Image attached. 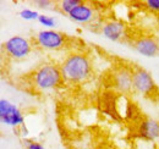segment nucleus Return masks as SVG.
<instances>
[{
	"label": "nucleus",
	"instance_id": "1",
	"mask_svg": "<svg viewBox=\"0 0 159 149\" xmlns=\"http://www.w3.org/2000/svg\"><path fill=\"white\" fill-rule=\"evenodd\" d=\"M62 79L67 83H82L92 74V64L84 53H70L59 65Z\"/></svg>",
	"mask_w": 159,
	"mask_h": 149
},
{
	"label": "nucleus",
	"instance_id": "2",
	"mask_svg": "<svg viewBox=\"0 0 159 149\" xmlns=\"http://www.w3.org/2000/svg\"><path fill=\"white\" fill-rule=\"evenodd\" d=\"M31 82L38 91H53L64 82L60 67L54 62H43L32 72Z\"/></svg>",
	"mask_w": 159,
	"mask_h": 149
},
{
	"label": "nucleus",
	"instance_id": "3",
	"mask_svg": "<svg viewBox=\"0 0 159 149\" xmlns=\"http://www.w3.org/2000/svg\"><path fill=\"white\" fill-rule=\"evenodd\" d=\"M66 40V36L55 29H42L33 37V42L38 48L49 52H57L65 48Z\"/></svg>",
	"mask_w": 159,
	"mask_h": 149
},
{
	"label": "nucleus",
	"instance_id": "4",
	"mask_svg": "<svg viewBox=\"0 0 159 149\" xmlns=\"http://www.w3.org/2000/svg\"><path fill=\"white\" fill-rule=\"evenodd\" d=\"M132 89L137 94L143 97L153 98L156 94H158L157 84L147 70L142 67H135L132 72Z\"/></svg>",
	"mask_w": 159,
	"mask_h": 149
},
{
	"label": "nucleus",
	"instance_id": "5",
	"mask_svg": "<svg viewBox=\"0 0 159 149\" xmlns=\"http://www.w3.org/2000/svg\"><path fill=\"white\" fill-rule=\"evenodd\" d=\"M32 43L30 39L22 37V36H12L11 38L6 39L2 44V49L7 57L20 61L26 57L32 52Z\"/></svg>",
	"mask_w": 159,
	"mask_h": 149
},
{
	"label": "nucleus",
	"instance_id": "6",
	"mask_svg": "<svg viewBox=\"0 0 159 149\" xmlns=\"http://www.w3.org/2000/svg\"><path fill=\"white\" fill-rule=\"evenodd\" d=\"M0 121L9 127L19 130L23 126L25 116L23 112L7 99L0 100Z\"/></svg>",
	"mask_w": 159,
	"mask_h": 149
},
{
	"label": "nucleus",
	"instance_id": "7",
	"mask_svg": "<svg viewBox=\"0 0 159 149\" xmlns=\"http://www.w3.org/2000/svg\"><path fill=\"white\" fill-rule=\"evenodd\" d=\"M132 48L146 57L159 55V42L153 36H141L132 40Z\"/></svg>",
	"mask_w": 159,
	"mask_h": 149
},
{
	"label": "nucleus",
	"instance_id": "8",
	"mask_svg": "<svg viewBox=\"0 0 159 149\" xmlns=\"http://www.w3.org/2000/svg\"><path fill=\"white\" fill-rule=\"evenodd\" d=\"M102 36L111 42H120L126 37V25L120 20H109L100 26Z\"/></svg>",
	"mask_w": 159,
	"mask_h": 149
},
{
	"label": "nucleus",
	"instance_id": "9",
	"mask_svg": "<svg viewBox=\"0 0 159 149\" xmlns=\"http://www.w3.org/2000/svg\"><path fill=\"white\" fill-rule=\"evenodd\" d=\"M96 17H97L96 7L92 4L84 1H81L80 5H77L69 15V19L81 25H89L96 20Z\"/></svg>",
	"mask_w": 159,
	"mask_h": 149
},
{
	"label": "nucleus",
	"instance_id": "10",
	"mask_svg": "<svg viewBox=\"0 0 159 149\" xmlns=\"http://www.w3.org/2000/svg\"><path fill=\"white\" fill-rule=\"evenodd\" d=\"M132 72L134 70L121 66L114 71L113 74V83L115 89L121 94H129L132 89Z\"/></svg>",
	"mask_w": 159,
	"mask_h": 149
},
{
	"label": "nucleus",
	"instance_id": "11",
	"mask_svg": "<svg viewBox=\"0 0 159 149\" xmlns=\"http://www.w3.org/2000/svg\"><path fill=\"white\" fill-rule=\"evenodd\" d=\"M139 138L146 142H156L159 139V121L156 119H144L137 129Z\"/></svg>",
	"mask_w": 159,
	"mask_h": 149
},
{
	"label": "nucleus",
	"instance_id": "12",
	"mask_svg": "<svg viewBox=\"0 0 159 149\" xmlns=\"http://www.w3.org/2000/svg\"><path fill=\"white\" fill-rule=\"evenodd\" d=\"M80 0H61L59 2H57L55 4V7L59 10L61 14H64V15H70V12L77 6L80 5Z\"/></svg>",
	"mask_w": 159,
	"mask_h": 149
},
{
	"label": "nucleus",
	"instance_id": "13",
	"mask_svg": "<svg viewBox=\"0 0 159 149\" xmlns=\"http://www.w3.org/2000/svg\"><path fill=\"white\" fill-rule=\"evenodd\" d=\"M22 20H26V21H33V20H38L40 16V14L37 10H32V9H23L21 10L20 14H19Z\"/></svg>",
	"mask_w": 159,
	"mask_h": 149
},
{
	"label": "nucleus",
	"instance_id": "14",
	"mask_svg": "<svg viewBox=\"0 0 159 149\" xmlns=\"http://www.w3.org/2000/svg\"><path fill=\"white\" fill-rule=\"evenodd\" d=\"M42 26L45 27V29H53L55 26H57V20L52 16H48V15H44V14H40L39 19H38Z\"/></svg>",
	"mask_w": 159,
	"mask_h": 149
},
{
	"label": "nucleus",
	"instance_id": "15",
	"mask_svg": "<svg viewBox=\"0 0 159 149\" xmlns=\"http://www.w3.org/2000/svg\"><path fill=\"white\" fill-rule=\"evenodd\" d=\"M22 144H23L25 149H47L42 143L34 141V139H28V138H23Z\"/></svg>",
	"mask_w": 159,
	"mask_h": 149
},
{
	"label": "nucleus",
	"instance_id": "16",
	"mask_svg": "<svg viewBox=\"0 0 159 149\" xmlns=\"http://www.w3.org/2000/svg\"><path fill=\"white\" fill-rule=\"evenodd\" d=\"M144 7L152 12H159V0H147L144 1Z\"/></svg>",
	"mask_w": 159,
	"mask_h": 149
},
{
	"label": "nucleus",
	"instance_id": "17",
	"mask_svg": "<svg viewBox=\"0 0 159 149\" xmlns=\"http://www.w3.org/2000/svg\"><path fill=\"white\" fill-rule=\"evenodd\" d=\"M34 4L39 9H50L54 5V2L50 1V0H37V1H34Z\"/></svg>",
	"mask_w": 159,
	"mask_h": 149
}]
</instances>
